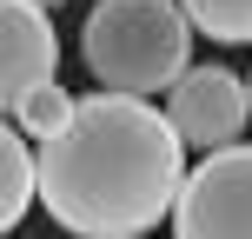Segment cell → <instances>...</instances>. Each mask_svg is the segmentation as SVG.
<instances>
[{
    "instance_id": "cell-4",
    "label": "cell",
    "mask_w": 252,
    "mask_h": 239,
    "mask_svg": "<svg viewBox=\"0 0 252 239\" xmlns=\"http://www.w3.org/2000/svg\"><path fill=\"white\" fill-rule=\"evenodd\" d=\"M166 126L179 133V146H206V153L239 146V133L252 126L246 80L232 67H186L166 93Z\"/></svg>"
},
{
    "instance_id": "cell-8",
    "label": "cell",
    "mask_w": 252,
    "mask_h": 239,
    "mask_svg": "<svg viewBox=\"0 0 252 239\" xmlns=\"http://www.w3.org/2000/svg\"><path fill=\"white\" fill-rule=\"evenodd\" d=\"M186 27H199L206 40L226 47H252V0H179Z\"/></svg>"
},
{
    "instance_id": "cell-1",
    "label": "cell",
    "mask_w": 252,
    "mask_h": 239,
    "mask_svg": "<svg viewBox=\"0 0 252 239\" xmlns=\"http://www.w3.org/2000/svg\"><path fill=\"white\" fill-rule=\"evenodd\" d=\"M186 146L153 100L80 93L60 139L33 153V200L73 239H146L173 219Z\"/></svg>"
},
{
    "instance_id": "cell-6",
    "label": "cell",
    "mask_w": 252,
    "mask_h": 239,
    "mask_svg": "<svg viewBox=\"0 0 252 239\" xmlns=\"http://www.w3.org/2000/svg\"><path fill=\"white\" fill-rule=\"evenodd\" d=\"M33 206V146L13 133V120H0V233H13Z\"/></svg>"
},
{
    "instance_id": "cell-2",
    "label": "cell",
    "mask_w": 252,
    "mask_h": 239,
    "mask_svg": "<svg viewBox=\"0 0 252 239\" xmlns=\"http://www.w3.org/2000/svg\"><path fill=\"white\" fill-rule=\"evenodd\" d=\"M80 60L100 80V93H173V80L192 67V27L179 0H93L80 27Z\"/></svg>"
},
{
    "instance_id": "cell-3",
    "label": "cell",
    "mask_w": 252,
    "mask_h": 239,
    "mask_svg": "<svg viewBox=\"0 0 252 239\" xmlns=\"http://www.w3.org/2000/svg\"><path fill=\"white\" fill-rule=\"evenodd\" d=\"M173 239H252V146L206 153L173 200Z\"/></svg>"
},
{
    "instance_id": "cell-10",
    "label": "cell",
    "mask_w": 252,
    "mask_h": 239,
    "mask_svg": "<svg viewBox=\"0 0 252 239\" xmlns=\"http://www.w3.org/2000/svg\"><path fill=\"white\" fill-rule=\"evenodd\" d=\"M246 100H252V80H246Z\"/></svg>"
},
{
    "instance_id": "cell-5",
    "label": "cell",
    "mask_w": 252,
    "mask_h": 239,
    "mask_svg": "<svg viewBox=\"0 0 252 239\" xmlns=\"http://www.w3.org/2000/svg\"><path fill=\"white\" fill-rule=\"evenodd\" d=\"M53 73H60L53 13L27 7V0H0V120H7L33 87H47Z\"/></svg>"
},
{
    "instance_id": "cell-9",
    "label": "cell",
    "mask_w": 252,
    "mask_h": 239,
    "mask_svg": "<svg viewBox=\"0 0 252 239\" xmlns=\"http://www.w3.org/2000/svg\"><path fill=\"white\" fill-rule=\"evenodd\" d=\"M27 7H40V13H53V7H60V0H27Z\"/></svg>"
},
{
    "instance_id": "cell-7",
    "label": "cell",
    "mask_w": 252,
    "mask_h": 239,
    "mask_svg": "<svg viewBox=\"0 0 252 239\" xmlns=\"http://www.w3.org/2000/svg\"><path fill=\"white\" fill-rule=\"evenodd\" d=\"M73 100H80V93H66L60 80L33 87L20 106H13V133H20L27 146H33V139H40V146H47V139H60V133H66V120H73Z\"/></svg>"
}]
</instances>
